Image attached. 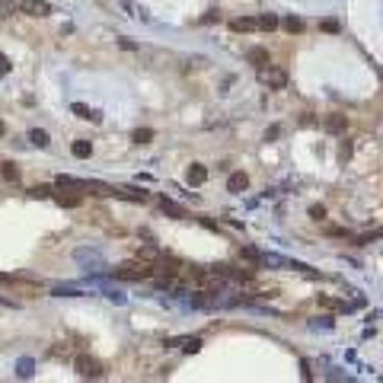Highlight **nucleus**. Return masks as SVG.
<instances>
[{
	"label": "nucleus",
	"mask_w": 383,
	"mask_h": 383,
	"mask_svg": "<svg viewBox=\"0 0 383 383\" xmlns=\"http://www.w3.org/2000/svg\"><path fill=\"white\" fill-rule=\"evenodd\" d=\"M278 16H275V13H262L259 19H255V29H265V32H272V29H278Z\"/></svg>",
	"instance_id": "12"
},
{
	"label": "nucleus",
	"mask_w": 383,
	"mask_h": 383,
	"mask_svg": "<svg viewBox=\"0 0 383 383\" xmlns=\"http://www.w3.org/2000/svg\"><path fill=\"white\" fill-rule=\"evenodd\" d=\"M0 176H3V182H13V185H16V182H19V166L13 163V160H6V163L0 166Z\"/></svg>",
	"instance_id": "10"
},
{
	"label": "nucleus",
	"mask_w": 383,
	"mask_h": 383,
	"mask_svg": "<svg viewBox=\"0 0 383 383\" xmlns=\"http://www.w3.org/2000/svg\"><path fill=\"white\" fill-rule=\"evenodd\" d=\"M13 10H16V3H13V0H0V19H6Z\"/></svg>",
	"instance_id": "21"
},
{
	"label": "nucleus",
	"mask_w": 383,
	"mask_h": 383,
	"mask_svg": "<svg viewBox=\"0 0 383 383\" xmlns=\"http://www.w3.org/2000/svg\"><path fill=\"white\" fill-rule=\"evenodd\" d=\"M3 134H6V125H3V118H0V138H3Z\"/></svg>",
	"instance_id": "32"
},
{
	"label": "nucleus",
	"mask_w": 383,
	"mask_h": 383,
	"mask_svg": "<svg viewBox=\"0 0 383 383\" xmlns=\"http://www.w3.org/2000/svg\"><path fill=\"white\" fill-rule=\"evenodd\" d=\"M140 259H144V262H153V259H160V252L153 249V246H144V249H140Z\"/></svg>",
	"instance_id": "23"
},
{
	"label": "nucleus",
	"mask_w": 383,
	"mask_h": 383,
	"mask_svg": "<svg viewBox=\"0 0 383 383\" xmlns=\"http://www.w3.org/2000/svg\"><path fill=\"white\" fill-rule=\"evenodd\" d=\"M208 182V170L201 163H192L189 166V185H205Z\"/></svg>",
	"instance_id": "8"
},
{
	"label": "nucleus",
	"mask_w": 383,
	"mask_h": 383,
	"mask_svg": "<svg viewBox=\"0 0 383 383\" xmlns=\"http://www.w3.org/2000/svg\"><path fill=\"white\" fill-rule=\"evenodd\" d=\"M246 189H249V176H246V173H230L227 192H246Z\"/></svg>",
	"instance_id": "6"
},
{
	"label": "nucleus",
	"mask_w": 383,
	"mask_h": 383,
	"mask_svg": "<svg viewBox=\"0 0 383 383\" xmlns=\"http://www.w3.org/2000/svg\"><path fill=\"white\" fill-rule=\"evenodd\" d=\"M281 26H284V29L291 32V35H297V32H304V19H300V16H287V19H284V23H281Z\"/></svg>",
	"instance_id": "19"
},
{
	"label": "nucleus",
	"mask_w": 383,
	"mask_h": 383,
	"mask_svg": "<svg viewBox=\"0 0 383 383\" xmlns=\"http://www.w3.org/2000/svg\"><path fill=\"white\" fill-rule=\"evenodd\" d=\"M16 10L26 13V16H48V13H51V3H48V0H19Z\"/></svg>",
	"instance_id": "3"
},
{
	"label": "nucleus",
	"mask_w": 383,
	"mask_h": 383,
	"mask_svg": "<svg viewBox=\"0 0 383 383\" xmlns=\"http://www.w3.org/2000/svg\"><path fill=\"white\" fill-rule=\"evenodd\" d=\"M322 29H326V32H339V23H335V19H326V23H322Z\"/></svg>",
	"instance_id": "26"
},
{
	"label": "nucleus",
	"mask_w": 383,
	"mask_h": 383,
	"mask_svg": "<svg viewBox=\"0 0 383 383\" xmlns=\"http://www.w3.org/2000/svg\"><path fill=\"white\" fill-rule=\"evenodd\" d=\"M198 348H201V342H198V339H192V342H185V351H189V354H192V351H198Z\"/></svg>",
	"instance_id": "29"
},
{
	"label": "nucleus",
	"mask_w": 383,
	"mask_h": 383,
	"mask_svg": "<svg viewBox=\"0 0 383 383\" xmlns=\"http://www.w3.org/2000/svg\"><path fill=\"white\" fill-rule=\"evenodd\" d=\"M310 217H313V220H322V217H326V208H322V205H313V208H310Z\"/></svg>",
	"instance_id": "25"
},
{
	"label": "nucleus",
	"mask_w": 383,
	"mask_h": 383,
	"mask_svg": "<svg viewBox=\"0 0 383 383\" xmlns=\"http://www.w3.org/2000/svg\"><path fill=\"white\" fill-rule=\"evenodd\" d=\"M70 153H73V157H77V160H86V157H90V153H93V144H90V140H73Z\"/></svg>",
	"instance_id": "14"
},
{
	"label": "nucleus",
	"mask_w": 383,
	"mask_h": 383,
	"mask_svg": "<svg viewBox=\"0 0 383 383\" xmlns=\"http://www.w3.org/2000/svg\"><path fill=\"white\" fill-rule=\"evenodd\" d=\"M319 307H326V310H345V304H339L332 297H319Z\"/></svg>",
	"instance_id": "20"
},
{
	"label": "nucleus",
	"mask_w": 383,
	"mask_h": 383,
	"mask_svg": "<svg viewBox=\"0 0 383 383\" xmlns=\"http://www.w3.org/2000/svg\"><path fill=\"white\" fill-rule=\"evenodd\" d=\"M326 233H329V237H345V230H342V227H329Z\"/></svg>",
	"instance_id": "30"
},
{
	"label": "nucleus",
	"mask_w": 383,
	"mask_h": 383,
	"mask_svg": "<svg viewBox=\"0 0 383 383\" xmlns=\"http://www.w3.org/2000/svg\"><path fill=\"white\" fill-rule=\"evenodd\" d=\"M115 195H118V198H128V201H140V205L150 201V195L140 192V189H115Z\"/></svg>",
	"instance_id": "11"
},
{
	"label": "nucleus",
	"mask_w": 383,
	"mask_h": 383,
	"mask_svg": "<svg viewBox=\"0 0 383 383\" xmlns=\"http://www.w3.org/2000/svg\"><path fill=\"white\" fill-rule=\"evenodd\" d=\"M19 374H23V377H29V374H32V361H23V364H19Z\"/></svg>",
	"instance_id": "27"
},
{
	"label": "nucleus",
	"mask_w": 383,
	"mask_h": 383,
	"mask_svg": "<svg viewBox=\"0 0 383 383\" xmlns=\"http://www.w3.org/2000/svg\"><path fill=\"white\" fill-rule=\"evenodd\" d=\"M32 198H51V185H35V189H32Z\"/></svg>",
	"instance_id": "22"
},
{
	"label": "nucleus",
	"mask_w": 383,
	"mask_h": 383,
	"mask_svg": "<svg viewBox=\"0 0 383 383\" xmlns=\"http://www.w3.org/2000/svg\"><path fill=\"white\" fill-rule=\"evenodd\" d=\"M29 140H32L35 147H48V144H51V140H48V131H42V128H32V131H29Z\"/></svg>",
	"instance_id": "17"
},
{
	"label": "nucleus",
	"mask_w": 383,
	"mask_h": 383,
	"mask_svg": "<svg viewBox=\"0 0 383 383\" xmlns=\"http://www.w3.org/2000/svg\"><path fill=\"white\" fill-rule=\"evenodd\" d=\"M131 140H134V144H150V140H153V128H138V131L131 134Z\"/></svg>",
	"instance_id": "18"
},
{
	"label": "nucleus",
	"mask_w": 383,
	"mask_h": 383,
	"mask_svg": "<svg viewBox=\"0 0 383 383\" xmlns=\"http://www.w3.org/2000/svg\"><path fill=\"white\" fill-rule=\"evenodd\" d=\"M345 128H348V118H345V115H329V118H326V131L342 134Z\"/></svg>",
	"instance_id": "13"
},
{
	"label": "nucleus",
	"mask_w": 383,
	"mask_h": 383,
	"mask_svg": "<svg viewBox=\"0 0 383 383\" xmlns=\"http://www.w3.org/2000/svg\"><path fill=\"white\" fill-rule=\"evenodd\" d=\"M259 80L265 86H272V90H284L287 86V73L281 67H259Z\"/></svg>",
	"instance_id": "2"
},
{
	"label": "nucleus",
	"mask_w": 383,
	"mask_h": 383,
	"mask_svg": "<svg viewBox=\"0 0 383 383\" xmlns=\"http://www.w3.org/2000/svg\"><path fill=\"white\" fill-rule=\"evenodd\" d=\"M51 198H55L61 208H80V205H83V195H64V192H51Z\"/></svg>",
	"instance_id": "7"
},
{
	"label": "nucleus",
	"mask_w": 383,
	"mask_h": 383,
	"mask_svg": "<svg viewBox=\"0 0 383 383\" xmlns=\"http://www.w3.org/2000/svg\"><path fill=\"white\" fill-rule=\"evenodd\" d=\"M230 29L233 32H252L255 29V19L252 16H240V19H233V23H230Z\"/></svg>",
	"instance_id": "16"
},
{
	"label": "nucleus",
	"mask_w": 383,
	"mask_h": 383,
	"mask_svg": "<svg viewBox=\"0 0 383 383\" xmlns=\"http://www.w3.org/2000/svg\"><path fill=\"white\" fill-rule=\"evenodd\" d=\"M70 112H73L77 118H83V122H103V115H99L96 109H90V105H83V103H73Z\"/></svg>",
	"instance_id": "5"
},
{
	"label": "nucleus",
	"mask_w": 383,
	"mask_h": 383,
	"mask_svg": "<svg viewBox=\"0 0 383 383\" xmlns=\"http://www.w3.org/2000/svg\"><path fill=\"white\" fill-rule=\"evenodd\" d=\"M115 278H122V281H144V278H153V265H150V262H144V259L125 262V265L115 268Z\"/></svg>",
	"instance_id": "1"
},
{
	"label": "nucleus",
	"mask_w": 383,
	"mask_h": 383,
	"mask_svg": "<svg viewBox=\"0 0 383 383\" xmlns=\"http://www.w3.org/2000/svg\"><path fill=\"white\" fill-rule=\"evenodd\" d=\"M73 367H77V374H83V377H99V374H103V364H99L96 358H90V354H77Z\"/></svg>",
	"instance_id": "4"
},
{
	"label": "nucleus",
	"mask_w": 383,
	"mask_h": 383,
	"mask_svg": "<svg viewBox=\"0 0 383 383\" xmlns=\"http://www.w3.org/2000/svg\"><path fill=\"white\" fill-rule=\"evenodd\" d=\"M249 64H255V67H268V51L265 48H249Z\"/></svg>",
	"instance_id": "15"
},
{
	"label": "nucleus",
	"mask_w": 383,
	"mask_h": 383,
	"mask_svg": "<svg viewBox=\"0 0 383 383\" xmlns=\"http://www.w3.org/2000/svg\"><path fill=\"white\" fill-rule=\"evenodd\" d=\"M278 134H281V128H278V125H272V128H268V131H265V140H272V138H278Z\"/></svg>",
	"instance_id": "28"
},
{
	"label": "nucleus",
	"mask_w": 383,
	"mask_h": 383,
	"mask_svg": "<svg viewBox=\"0 0 383 383\" xmlns=\"http://www.w3.org/2000/svg\"><path fill=\"white\" fill-rule=\"evenodd\" d=\"M0 284H13V275H6V272H0Z\"/></svg>",
	"instance_id": "31"
},
{
	"label": "nucleus",
	"mask_w": 383,
	"mask_h": 383,
	"mask_svg": "<svg viewBox=\"0 0 383 383\" xmlns=\"http://www.w3.org/2000/svg\"><path fill=\"white\" fill-rule=\"evenodd\" d=\"M160 208H163V214H170V217H176V220H185V208H182V205H176V201L163 198V201H160Z\"/></svg>",
	"instance_id": "9"
},
{
	"label": "nucleus",
	"mask_w": 383,
	"mask_h": 383,
	"mask_svg": "<svg viewBox=\"0 0 383 383\" xmlns=\"http://www.w3.org/2000/svg\"><path fill=\"white\" fill-rule=\"evenodd\" d=\"M13 70V64H10V58L6 55H0V77H6V73Z\"/></svg>",
	"instance_id": "24"
}]
</instances>
